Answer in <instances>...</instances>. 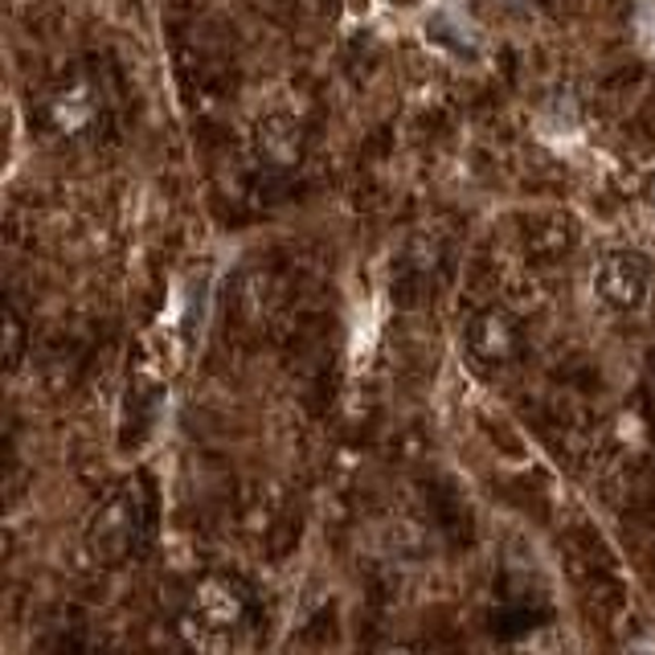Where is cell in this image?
I'll return each mask as SVG.
<instances>
[{
    "mask_svg": "<svg viewBox=\"0 0 655 655\" xmlns=\"http://www.w3.org/2000/svg\"><path fill=\"white\" fill-rule=\"evenodd\" d=\"M17 340H21V319H17V312L9 307V369L17 365Z\"/></svg>",
    "mask_w": 655,
    "mask_h": 655,
    "instance_id": "cell-6",
    "label": "cell"
},
{
    "mask_svg": "<svg viewBox=\"0 0 655 655\" xmlns=\"http://www.w3.org/2000/svg\"><path fill=\"white\" fill-rule=\"evenodd\" d=\"M247 619V594L230 582H210L197 590L189 622H201V631H222V643H230V631Z\"/></svg>",
    "mask_w": 655,
    "mask_h": 655,
    "instance_id": "cell-4",
    "label": "cell"
},
{
    "mask_svg": "<svg viewBox=\"0 0 655 655\" xmlns=\"http://www.w3.org/2000/svg\"><path fill=\"white\" fill-rule=\"evenodd\" d=\"M516 340L520 337H516L513 319L500 312H483L467 332V349H471V361L488 369V365H504L516 353Z\"/></svg>",
    "mask_w": 655,
    "mask_h": 655,
    "instance_id": "cell-5",
    "label": "cell"
},
{
    "mask_svg": "<svg viewBox=\"0 0 655 655\" xmlns=\"http://www.w3.org/2000/svg\"><path fill=\"white\" fill-rule=\"evenodd\" d=\"M566 566L574 574V582L582 585L585 606H622V582L615 557L603 545V537L590 529H578L566 537Z\"/></svg>",
    "mask_w": 655,
    "mask_h": 655,
    "instance_id": "cell-2",
    "label": "cell"
},
{
    "mask_svg": "<svg viewBox=\"0 0 655 655\" xmlns=\"http://www.w3.org/2000/svg\"><path fill=\"white\" fill-rule=\"evenodd\" d=\"M152 508L140 504V496L131 492V488H119V496H111L95 513L87 529V545L90 553L106 562V566H115V562H127V557H136L143 550V541H148V532H152Z\"/></svg>",
    "mask_w": 655,
    "mask_h": 655,
    "instance_id": "cell-1",
    "label": "cell"
},
{
    "mask_svg": "<svg viewBox=\"0 0 655 655\" xmlns=\"http://www.w3.org/2000/svg\"><path fill=\"white\" fill-rule=\"evenodd\" d=\"M594 287H599L606 307L631 312V307L643 303L647 287H652V263H647L639 250H615V254H606L603 266H599Z\"/></svg>",
    "mask_w": 655,
    "mask_h": 655,
    "instance_id": "cell-3",
    "label": "cell"
}]
</instances>
